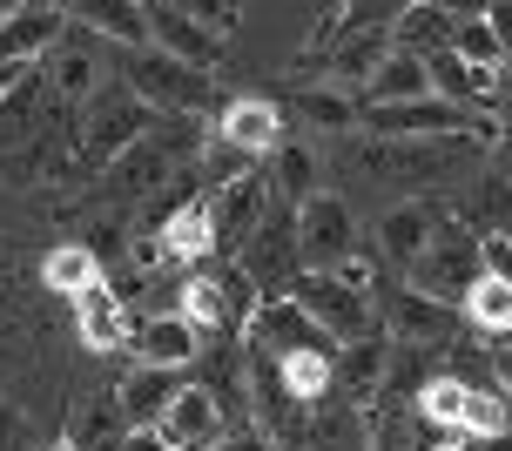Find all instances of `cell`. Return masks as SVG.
Segmentation results:
<instances>
[{
    "instance_id": "24",
    "label": "cell",
    "mask_w": 512,
    "mask_h": 451,
    "mask_svg": "<svg viewBox=\"0 0 512 451\" xmlns=\"http://www.w3.org/2000/svg\"><path fill=\"white\" fill-rule=\"evenodd\" d=\"M432 68V95L459 101V108H486V101H499V88H506V75L499 68H479V61H465V54H432L425 61Z\"/></svg>"
},
{
    "instance_id": "48",
    "label": "cell",
    "mask_w": 512,
    "mask_h": 451,
    "mask_svg": "<svg viewBox=\"0 0 512 451\" xmlns=\"http://www.w3.org/2000/svg\"><path fill=\"white\" fill-rule=\"evenodd\" d=\"M27 68H34V61H27ZM27 68H14V61H0V95H7V88H14V81H21Z\"/></svg>"
},
{
    "instance_id": "31",
    "label": "cell",
    "mask_w": 512,
    "mask_h": 451,
    "mask_svg": "<svg viewBox=\"0 0 512 451\" xmlns=\"http://www.w3.org/2000/svg\"><path fill=\"white\" fill-rule=\"evenodd\" d=\"M465 324L486 330V337H512V276L506 270H486L472 283V297H465Z\"/></svg>"
},
{
    "instance_id": "13",
    "label": "cell",
    "mask_w": 512,
    "mask_h": 451,
    "mask_svg": "<svg viewBox=\"0 0 512 451\" xmlns=\"http://www.w3.org/2000/svg\"><path fill=\"white\" fill-rule=\"evenodd\" d=\"M155 431H162L176 451H216L223 431H230V411H223V398H216L209 384H182V398L162 411Z\"/></svg>"
},
{
    "instance_id": "32",
    "label": "cell",
    "mask_w": 512,
    "mask_h": 451,
    "mask_svg": "<svg viewBox=\"0 0 512 451\" xmlns=\"http://www.w3.org/2000/svg\"><path fill=\"white\" fill-rule=\"evenodd\" d=\"M465 404H472V384L438 371L432 384L418 391V418H425L432 431H445V438H459V431H465Z\"/></svg>"
},
{
    "instance_id": "42",
    "label": "cell",
    "mask_w": 512,
    "mask_h": 451,
    "mask_svg": "<svg viewBox=\"0 0 512 451\" xmlns=\"http://www.w3.org/2000/svg\"><path fill=\"white\" fill-rule=\"evenodd\" d=\"M486 21H492V34H499V48H506V61H512V0H492Z\"/></svg>"
},
{
    "instance_id": "38",
    "label": "cell",
    "mask_w": 512,
    "mask_h": 451,
    "mask_svg": "<svg viewBox=\"0 0 512 451\" xmlns=\"http://www.w3.org/2000/svg\"><path fill=\"white\" fill-rule=\"evenodd\" d=\"M331 7H337L351 27H391L405 7H418V0H331Z\"/></svg>"
},
{
    "instance_id": "6",
    "label": "cell",
    "mask_w": 512,
    "mask_h": 451,
    "mask_svg": "<svg viewBox=\"0 0 512 451\" xmlns=\"http://www.w3.org/2000/svg\"><path fill=\"white\" fill-rule=\"evenodd\" d=\"M290 297H297L317 324L331 330V344H358V337H371V330H378V297L351 290L337 270H304Z\"/></svg>"
},
{
    "instance_id": "27",
    "label": "cell",
    "mask_w": 512,
    "mask_h": 451,
    "mask_svg": "<svg viewBox=\"0 0 512 451\" xmlns=\"http://www.w3.org/2000/svg\"><path fill=\"white\" fill-rule=\"evenodd\" d=\"M452 34H459V21L445 14V7H432V0H418V7H405L398 21H391V41L405 54H418V61H432V54L452 48Z\"/></svg>"
},
{
    "instance_id": "43",
    "label": "cell",
    "mask_w": 512,
    "mask_h": 451,
    "mask_svg": "<svg viewBox=\"0 0 512 451\" xmlns=\"http://www.w3.org/2000/svg\"><path fill=\"white\" fill-rule=\"evenodd\" d=\"M492 384L512 398V337H499V344H492Z\"/></svg>"
},
{
    "instance_id": "34",
    "label": "cell",
    "mask_w": 512,
    "mask_h": 451,
    "mask_svg": "<svg viewBox=\"0 0 512 451\" xmlns=\"http://www.w3.org/2000/svg\"><path fill=\"white\" fill-rule=\"evenodd\" d=\"M425 431H432V425L418 418V404H384L364 451H432V445H425Z\"/></svg>"
},
{
    "instance_id": "28",
    "label": "cell",
    "mask_w": 512,
    "mask_h": 451,
    "mask_svg": "<svg viewBox=\"0 0 512 451\" xmlns=\"http://www.w3.org/2000/svg\"><path fill=\"white\" fill-rule=\"evenodd\" d=\"M290 115H304L310 128H358L364 101L337 81H310V88H290Z\"/></svg>"
},
{
    "instance_id": "33",
    "label": "cell",
    "mask_w": 512,
    "mask_h": 451,
    "mask_svg": "<svg viewBox=\"0 0 512 451\" xmlns=\"http://www.w3.org/2000/svg\"><path fill=\"white\" fill-rule=\"evenodd\" d=\"M283 384L297 404H324L337 391V351H297L283 357Z\"/></svg>"
},
{
    "instance_id": "35",
    "label": "cell",
    "mask_w": 512,
    "mask_h": 451,
    "mask_svg": "<svg viewBox=\"0 0 512 451\" xmlns=\"http://www.w3.org/2000/svg\"><path fill=\"white\" fill-rule=\"evenodd\" d=\"M182 317L203 330H216V337H230V310H223V276H189L182 283Z\"/></svg>"
},
{
    "instance_id": "2",
    "label": "cell",
    "mask_w": 512,
    "mask_h": 451,
    "mask_svg": "<svg viewBox=\"0 0 512 451\" xmlns=\"http://www.w3.org/2000/svg\"><path fill=\"white\" fill-rule=\"evenodd\" d=\"M122 68H128V88L149 101L155 115H209V108H223L209 68H189V61H176V54H162V48L122 54Z\"/></svg>"
},
{
    "instance_id": "52",
    "label": "cell",
    "mask_w": 512,
    "mask_h": 451,
    "mask_svg": "<svg viewBox=\"0 0 512 451\" xmlns=\"http://www.w3.org/2000/svg\"><path fill=\"white\" fill-rule=\"evenodd\" d=\"M61 7H68V0H61Z\"/></svg>"
},
{
    "instance_id": "15",
    "label": "cell",
    "mask_w": 512,
    "mask_h": 451,
    "mask_svg": "<svg viewBox=\"0 0 512 451\" xmlns=\"http://www.w3.org/2000/svg\"><path fill=\"white\" fill-rule=\"evenodd\" d=\"M216 135L236 142L243 155H277L283 149V108L263 95H236L216 108Z\"/></svg>"
},
{
    "instance_id": "9",
    "label": "cell",
    "mask_w": 512,
    "mask_h": 451,
    "mask_svg": "<svg viewBox=\"0 0 512 451\" xmlns=\"http://www.w3.org/2000/svg\"><path fill=\"white\" fill-rule=\"evenodd\" d=\"M169 169H176V155L162 149L155 135H142L122 162H108L102 176H95V202H102L108 216H122V209H135V202H149L155 189L169 182Z\"/></svg>"
},
{
    "instance_id": "21",
    "label": "cell",
    "mask_w": 512,
    "mask_h": 451,
    "mask_svg": "<svg viewBox=\"0 0 512 451\" xmlns=\"http://www.w3.org/2000/svg\"><path fill=\"white\" fill-rule=\"evenodd\" d=\"M128 411L115 391H88V398H75V411H68V445L75 451H122L128 438Z\"/></svg>"
},
{
    "instance_id": "1",
    "label": "cell",
    "mask_w": 512,
    "mask_h": 451,
    "mask_svg": "<svg viewBox=\"0 0 512 451\" xmlns=\"http://www.w3.org/2000/svg\"><path fill=\"white\" fill-rule=\"evenodd\" d=\"M155 128V108L135 88H102V95L88 101V115L75 122V176H102L108 162H122L142 135Z\"/></svg>"
},
{
    "instance_id": "14",
    "label": "cell",
    "mask_w": 512,
    "mask_h": 451,
    "mask_svg": "<svg viewBox=\"0 0 512 451\" xmlns=\"http://www.w3.org/2000/svg\"><path fill=\"white\" fill-rule=\"evenodd\" d=\"M61 34H68V7L61 0H27L14 21H0V61H14V68L48 61L61 48Z\"/></svg>"
},
{
    "instance_id": "4",
    "label": "cell",
    "mask_w": 512,
    "mask_h": 451,
    "mask_svg": "<svg viewBox=\"0 0 512 451\" xmlns=\"http://www.w3.org/2000/svg\"><path fill=\"white\" fill-rule=\"evenodd\" d=\"M236 263L263 283V297H290L297 290V276H304V236H297V202H277L263 229H256L250 243L236 250Z\"/></svg>"
},
{
    "instance_id": "18",
    "label": "cell",
    "mask_w": 512,
    "mask_h": 451,
    "mask_svg": "<svg viewBox=\"0 0 512 451\" xmlns=\"http://www.w3.org/2000/svg\"><path fill=\"white\" fill-rule=\"evenodd\" d=\"M384 377H391V337H358V344H344L337 351V398L344 404H378L384 398Z\"/></svg>"
},
{
    "instance_id": "39",
    "label": "cell",
    "mask_w": 512,
    "mask_h": 451,
    "mask_svg": "<svg viewBox=\"0 0 512 451\" xmlns=\"http://www.w3.org/2000/svg\"><path fill=\"white\" fill-rule=\"evenodd\" d=\"M169 7H182V14H189V21L216 27V34H230V27L243 21V0H169Z\"/></svg>"
},
{
    "instance_id": "51",
    "label": "cell",
    "mask_w": 512,
    "mask_h": 451,
    "mask_svg": "<svg viewBox=\"0 0 512 451\" xmlns=\"http://www.w3.org/2000/svg\"><path fill=\"white\" fill-rule=\"evenodd\" d=\"M41 451H75V445H68V438H61V445H41Z\"/></svg>"
},
{
    "instance_id": "45",
    "label": "cell",
    "mask_w": 512,
    "mask_h": 451,
    "mask_svg": "<svg viewBox=\"0 0 512 451\" xmlns=\"http://www.w3.org/2000/svg\"><path fill=\"white\" fill-rule=\"evenodd\" d=\"M14 445H21V411L0 398V451H14Z\"/></svg>"
},
{
    "instance_id": "37",
    "label": "cell",
    "mask_w": 512,
    "mask_h": 451,
    "mask_svg": "<svg viewBox=\"0 0 512 451\" xmlns=\"http://www.w3.org/2000/svg\"><path fill=\"white\" fill-rule=\"evenodd\" d=\"M452 54L479 61V68H506V48H499V34H492L486 14H479V21H459V34H452Z\"/></svg>"
},
{
    "instance_id": "10",
    "label": "cell",
    "mask_w": 512,
    "mask_h": 451,
    "mask_svg": "<svg viewBox=\"0 0 512 451\" xmlns=\"http://www.w3.org/2000/svg\"><path fill=\"white\" fill-rule=\"evenodd\" d=\"M452 223V209L438 196H411V202H391L378 216V256L384 263H398V270L411 276V263L438 243V229Z\"/></svg>"
},
{
    "instance_id": "40",
    "label": "cell",
    "mask_w": 512,
    "mask_h": 451,
    "mask_svg": "<svg viewBox=\"0 0 512 451\" xmlns=\"http://www.w3.org/2000/svg\"><path fill=\"white\" fill-rule=\"evenodd\" d=\"M337 276H344V283H351V290H364V297H378V256H344V263H337Z\"/></svg>"
},
{
    "instance_id": "3",
    "label": "cell",
    "mask_w": 512,
    "mask_h": 451,
    "mask_svg": "<svg viewBox=\"0 0 512 451\" xmlns=\"http://www.w3.org/2000/svg\"><path fill=\"white\" fill-rule=\"evenodd\" d=\"M479 276H486V236H479L472 223H459V216H452V223L438 229L432 250L411 263L405 283H411V290H425V297H438V303H465Z\"/></svg>"
},
{
    "instance_id": "7",
    "label": "cell",
    "mask_w": 512,
    "mask_h": 451,
    "mask_svg": "<svg viewBox=\"0 0 512 451\" xmlns=\"http://www.w3.org/2000/svg\"><path fill=\"white\" fill-rule=\"evenodd\" d=\"M384 337L391 344H418V351H452V344H465V324L452 303L425 297V290H384Z\"/></svg>"
},
{
    "instance_id": "8",
    "label": "cell",
    "mask_w": 512,
    "mask_h": 451,
    "mask_svg": "<svg viewBox=\"0 0 512 451\" xmlns=\"http://www.w3.org/2000/svg\"><path fill=\"white\" fill-rule=\"evenodd\" d=\"M297 236H304V270H337L344 256H358V216L331 189L297 202Z\"/></svg>"
},
{
    "instance_id": "50",
    "label": "cell",
    "mask_w": 512,
    "mask_h": 451,
    "mask_svg": "<svg viewBox=\"0 0 512 451\" xmlns=\"http://www.w3.org/2000/svg\"><path fill=\"white\" fill-rule=\"evenodd\" d=\"M432 451H465V438H438V445Z\"/></svg>"
},
{
    "instance_id": "25",
    "label": "cell",
    "mask_w": 512,
    "mask_h": 451,
    "mask_svg": "<svg viewBox=\"0 0 512 451\" xmlns=\"http://www.w3.org/2000/svg\"><path fill=\"white\" fill-rule=\"evenodd\" d=\"M155 236H162L169 263H203V256L223 243V229H216V202H209V196H189L169 223L155 229Z\"/></svg>"
},
{
    "instance_id": "47",
    "label": "cell",
    "mask_w": 512,
    "mask_h": 451,
    "mask_svg": "<svg viewBox=\"0 0 512 451\" xmlns=\"http://www.w3.org/2000/svg\"><path fill=\"white\" fill-rule=\"evenodd\" d=\"M465 451H512V431L506 438H465Z\"/></svg>"
},
{
    "instance_id": "17",
    "label": "cell",
    "mask_w": 512,
    "mask_h": 451,
    "mask_svg": "<svg viewBox=\"0 0 512 451\" xmlns=\"http://www.w3.org/2000/svg\"><path fill=\"white\" fill-rule=\"evenodd\" d=\"M135 364H162V371H182V364H196L203 357V330L189 324L182 310H162V317H142L135 324Z\"/></svg>"
},
{
    "instance_id": "11",
    "label": "cell",
    "mask_w": 512,
    "mask_h": 451,
    "mask_svg": "<svg viewBox=\"0 0 512 451\" xmlns=\"http://www.w3.org/2000/svg\"><path fill=\"white\" fill-rule=\"evenodd\" d=\"M243 344L283 364V357H297V351H331V330L317 324L297 297H270L263 310H256V324L243 330Z\"/></svg>"
},
{
    "instance_id": "36",
    "label": "cell",
    "mask_w": 512,
    "mask_h": 451,
    "mask_svg": "<svg viewBox=\"0 0 512 451\" xmlns=\"http://www.w3.org/2000/svg\"><path fill=\"white\" fill-rule=\"evenodd\" d=\"M277 202H310L317 196V155L310 149H277Z\"/></svg>"
},
{
    "instance_id": "49",
    "label": "cell",
    "mask_w": 512,
    "mask_h": 451,
    "mask_svg": "<svg viewBox=\"0 0 512 451\" xmlns=\"http://www.w3.org/2000/svg\"><path fill=\"white\" fill-rule=\"evenodd\" d=\"M27 0H0V21H14V14H21Z\"/></svg>"
},
{
    "instance_id": "12",
    "label": "cell",
    "mask_w": 512,
    "mask_h": 451,
    "mask_svg": "<svg viewBox=\"0 0 512 451\" xmlns=\"http://www.w3.org/2000/svg\"><path fill=\"white\" fill-rule=\"evenodd\" d=\"M149 48L176 54V61H189V68H223L230 61V34H216V27L189 21L182 7H169V0H149Z\"/></svg>"
},
{
    "instance_id": "16",
    "label": "cell",
    "mask_w": 512,
    "mask_h": 451,
    "mask_svg": "<svg viewBox=\"0 0 512 451\" xmlns=\"http://www.w3.org/2000/svg\"><path fill=\"white\" fill-rule=\"evenodd\" d=\"M75 337L88 344V351H122V344H135L128 297L108 283V276L95 283V290H81V297H75Z\"/></svg>"
},
{
    "instance_id": "5",
    "label": "cell",
    "mask_w": 512,
    "mask_h": 451,
    "mask_svg": "<svg viewBox=\"0 0 512 451\" xmlns=\"http://www.w3.org/2000/svg\"><path fill=\"white\" fill-rule=\"evenodd\" d=\"M364 135L378 142H459L465 128H479L459 101L445 95H418V101H384V108H364Z\"/></svg>"
},
{
    "instance_id": "30",
    "label": "cell",
    "mask_w": 512,
    "mask_h": 451,
    "mask_svg": "<svg viewBox=\"0 0 512 451\" xmlns=\"http://www.w3.org/2000/svg\"><path fill=\"white\" fill-rule=\"evenodd\" d=\"M41 283H48L54 297L75 303L81 290H95V283H102V256L88 250V243H61V250L41 256Z\"/></svg>"
},
{
    "instance_id": "41",
    "label": "cell",
    "mask_w": 512,
    "mask_h": 451,
    "mask_svg": "<svg viewBox=\"0 0 512 451\" xmlns=\"http://www.w3.org/2000/svg\"><path fill=\"white\" fill-rule=\"evenodd\" d=\"M216 451H270V431L263 425H236V431H223V445Z\"/></svg>"
},
{
    "instance_id": "44",
    "label": "cell",
    "mask_w": 512,
    "mask_h": 451,
    "mask_svg": "<svg viewBox=\"0 0 512 451\" xmlns=\"http://www.w3.org/2000/svg\"><path fill=\"white\" fill-rule=\"evenodd\" d=\"M122 451H176V445H169V438H162L155 425H135V431L122 438Z\"/></svg>"
},
{
    "instance_id": "22",
    "label": "cell",
    "mask_w": 512,
    "mask_h": 451,
    "mask_svg": "<svg viewBox=\"0 0 512 451\" xmlns=\"http://www.w3.org/2000/svg\"><path fill=\"white\" fill-rule=\"evenodd\" d=\"M48 68H41V61H34V68H27L21 81H14V88H7V95H0V155H14L27 142V135H34V128L48 122Z\"/></svg>"
},
{
    "instance_id": "23",
    "label": "cell",
    "mask_w": 512,
    "mask_h": 451,
    "mask_svg": "<svg viewBox=\"0 0 512 451\" xmlns=\"http://www.w3.org/2000/svg\"><path fill=\"white\" fill-rule=\"evenodd\" d=\"M41 68H48V95L61 101V108L102 95V68H95V48H88L81 34H61V48H54Z\"/></svg>"
},
{
    "instance_id": "29",
    "label": "cell",
    "mask_w": 512,
    "mask_h": 451,
    "mask_svg": "<svg viewBox=\"0 0 512 451\" xmlns=\"http://www.w3.org/2000/svg\"><path fill=\"white\" fill-rule=\"evenodd\" d=\"M418 95H432V68H425L418 54H405V48H398V54L378 68V75L358 88L364 108H384V101H418Z\"/></svg>"
},
{
    "instance_id": "20",
    "label": "cell",
    "mask_w": 512,
    "mask_h": 451,
    "mask_svg": "<svg viewBox=\"0 0 512 451\" xmlns=\"http://www.w3.org/2000/svg\"><path fill=\"white\" fill-rule=\"evenodd\" d=\"M68 21L102 34L115 48H149V0H68Z\"/></svg>"
},
{
    "instance_id": "19",
    "label": "cell",
    "mask_w": 512,
    "mask_h": 451,
    "mask_svg": "<svg viewBox=\"0 0 512 451\" xmlns=\"http://www.w3.org/2000/svg\"><path fill=\"white\" fill-rule=\"evenodd\" d=\"M270 209H277V182L270 176H243V182H230V189H216V229H223V243L243 250L256 229H263Z\"/></svg>"
},
{
    "instance_id": "46",
    "label": "cell",
    "mask_w": 512,
    "mask_h": 451,
    "mask_svg": "<svg viewBox=\"0 0 512 451\" xmlns=\"http://www.w3.org/2000/svg\"><path fill=\"white\" fill-rule=\"evenodd\" d=\"M432 7H445L452 21H479V14H486L492 0H432Z\"/></svg>"
},
{
    "instance_id": "26",
    "label": "cell",
    "mask_w": 512,
    "mask_h": 451,
    "mask_svg": "<svg viewBox=\"0 0 512 451\" xmlns=\"http://www.w3.org/2000/svg\"><path fill=\"white\" fill-rule=\"evenodd\" d=\"M128 425H162V411L182 398V371H162V364H135V371L115 384Z\"/></svg>"
}]
</instances>
